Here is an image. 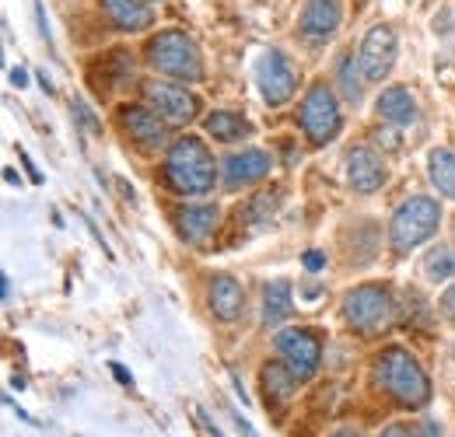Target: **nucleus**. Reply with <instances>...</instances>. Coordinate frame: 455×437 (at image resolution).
Segmentation results:
<instances>
[{
  "label": "nucleus",
  "mask_w": 455,
  "mask_h": 437,
  "mask_svg": "<svg viewBox=\"0 0 455 437\" xmlns=\"http://www.w3.org/2000/svg\"><path fill=\"white\" fill-rule=\"evenodd\" d=\"M165 179L182 196H207L218 182L214 155L200 137H179L165 155Z\"/></svg>",
  "instance_id": "1"
},
{
  "label": "nucleus",
  "mask_w": 455,
  "mask_h": 437,
  "mask_svg": "<svg viewBox=\"0 0 455 437\" xmlns=\"http://www.w3.org/2000/svg\"><path fill=\"white\" fill-rule=\"evenodd\" d=\"M375 375H379V382L386 385V392L396 399L399 406H406V409L427 406L431 382H427L424 368L417 364V357L410 350H403V346L382 350L379 361H375Z\"/></svg>",
  "instance_id": "2"
},
{
  "label": "nucleus",
  "mask_w": 455,
  "mask_h": 437,
  "mask_svg": "<svg viewBox=\"0 0 455 437\" xmlns=\"http://www.w3.org/2000/svg\"><path fill=\"white\" fill-rule=\"evenodd\" d=\"M148 63L158 70V74H169L175 81H200L204 77V56L200 46L193 43V36L169 28V32H158L151 43H148Z\"/></svg>",
  "instance_id": "3"
},
{
  "label": "nucleus",
  "mask_w": 455,
  "mask_h": 437,
  "mask_svg": "<svg viewBox=\"0 0 455 437\" xmlns=\"http://www.w3.org/2000/svg\"><path fill=\"white\" fill-rule=\"evenodd\" d=\"M438 220H442L438 200H431V196H410V200H403L396 207V214H393V220H389L393 252L406 256L410 249L424 245L438 231Z\"/></svg>",
  "instance_id": "4"
},
{
  "label": "nucleus",
  "mask_w": 455,
  "mask_h": 437,
  "mask_svg": "<svg viewBox=\"0 0 455 437\" xmlns=\"http://www.w3.org/2000/svg\"><path fill=\"white\" fill-rule=\"evenodd\" d=\"M298 123H301L305 137H308L315 147L330 144V140L340 133V126H343L340 102H337V91H333L326 81H319V84H312V88L305 91V99H301V106H298Z\"/></svg>",
  "instance_id": "5"
},
{
  "label": "nucleus",
  "mask_w": 455,
  "mask_h": 437,
  "mask_svg": "<svg viewBox=\"0 0 455 437\" xmlns=\"http://www.w3.org/2000/svg\"><path fill=\"white\" fill-rule=\"evenodd\" d=\"M393 315H396V301H393V294L386 287L364 283V287H354L343 298V319H347V326H354L357 332H364V336L389 329Z\"/></svg>",
  "instance_id": "6"
},
{
  "label": "nucleus",
  "mask_w": 455,
  "mask_h": 437,
  "mask_svg": "<svg viewBox=\"0 0 455 437\" xmlns=\"http://www.w3.org/2000/svg\"><path fill=\"white\" fill-rule=\"evenodd\" d=\"M277 354L284 357V364L294 371L298 382H308L319 375V361H323V343L312 329H284L277 332Z\"/></svg>",
  "instance_id": "7"
},
{
  "label": "nucleus",
  "mask_w": 455,
  "mask_h": 437,
  "mask_svg": "<svg viewBox=\"0 0 455 437\" xmlns=\"http://www.w3.org/2000/svg\"><path fill=\"white\" fill-rule=\"evenodd\" d=\"M252 74H256V84H259V95H263L267 106L277 109V106L291 102V95L298 88V74H294L291 60L281 50H267V53L256 60Z\"/></svg>",
  "instance_id": "8"
},
{
  "label": "nucleus",
  "mask_w": 455,
  "mask_h": 437,
  "mask_svg": "<svg viewBox=\"0 0 455 437\" xmlns=\"http://www.w3.org/2000/svg\"><path fill=\"white\" fill-rule=\"evenodd\" d=\"M396 56H399V39L393 25L368 28V36L361 43V53H357L361 70H364V81H371V84L386 81L393 74V67H396Z\"/></svg>",
  "instance_id": "9"
},
{
  "label": "nucleus",
  "mask_w": 455,
  "mask_h": 437,
  "mask_svg": "<svg viewBox=\"0 0 455 437\" xmlns=\"http://www.w3.org/2000/svg\"><path fill=\"white\" fill-rule=\"evenodd\" d=\"M144 99L155 106V112H158L165 123H175V126L193 123L196 112H200V99H196L189 88H182V84L148 81V84H144Z\"/></svg>",
  "instance_id": "10"
},
{
  "label": "nucleus",
  "mask_w": 455,
  "mask_h": 437,
  "mask_svg": "<svg viewBox=\"0 0 455 437\" xmlns=\"http://www.w3.org/2000/svg\"><path fill=\"white\" fill-rule=\"evenodd\" d=\"M340 18H343V0H305L298 28H301V36L308 43H326L340 28Z\"/></svg>",
  "instance_id": "11"
},
{
  "label": "nucleus",
  "mask_w": 455,
  "mask_h": 437,
  "mask_svg": "<svg viewBox=\"0 0 455 437\" xmlns=\"http://www.w3.org/2000/svg\"><path fill=\"white\" fill-rule=\"evenodd\" d=\"M270 155L267 151H259V147H245V151H238V155H231L221 168V179H225L228 189H242V186H256L259 179H267L270 175Z\"/></svg>",
  "instance_id": "12"
},
{
  "label": "nucleus",
  "mask_w": 455,
  "mask_h": 437,
  "mask_svg": "<svg viewBox=\"0 0 455 437\" xmlns=\"http://www.w3.org/2000/svg\"><path fill=\"white\" fill-rule=\"evenodd\" d=\"M119 123L123 130L144 144V147H162L165 144V119L155 109H144V106H123L119 109Z\"/></svg>",
  "instance_id": "13"
},
{
  "label": "nucleus",
  "mask_w": 455,
  "mask_h": 437,
  "mask_svg": "<svg viewBox=\"0 0 455 437\" xmlns=\"http://www.w3.org/2000/svg\"><path fill=\"white\" fill-rule=\"evenodd\" d=\"M347 182H350L357 193H375V189H382V182H386V164H382V158H379L375 151L354 147V151L347 155Z\"/></svg>",
  "instance_id": "14"
},
{
  "label": "nucleus",
  "mask_w": 455,
  "mask_h": 437,
  "mask_svg": "<svg viewBox=\"0 0 455 437\" xmlns=\"http://www.w3.org/2000/svg\"><path fill=\"white\" fill-rule=\"evenodd\" d=\"M99 7L119 32H140V28H151L155 21L148 0H99Z\"/></svg>",
  "instance_id": "15"
},
{
  "label": "nucleus",
  "mask_w": 455,
  "mask_h": 437,
  "mask_svg": "<svg viewBox=\"0 0 455 437\" xmlns=\"http://www.w3.org/2000/svg\"><path fill=\"white\" fill-rule=\"evenodd\" d=\"M242 308H245V290H242V283L228 274L214 276V280H211V312H214V319L235 322V319L242 315Z\"/></svg>",
  "instance_id": "16"
},
{
  "label": "nucleus",
  "mask_w": 455,
  "mask_h": 437,
  "mask_svg": "<svg viewBox=\"0 0 455 437\" xmlns=\"http://www.w3.org/2000/svg\"><path fill=\"white\" fill-rule=\"evenodd\" d=\"M175 227H179V234H182L189 245H200V242H207L211 231L218 227V207H207V203H200V207H182V211L175 214Z\"/></svg>",
  "instance_id": "17"
},
{
  "label": "nucleus",
  "mask_w": 455,
  "mask_h": 437,
  "mask_svg": "<svg viewBox=\"0 0 455 437\" xmlns=\"http://www.w3.org/2000/svg\"><path fill=\"white\" fill-rule=\"evenodd\" d=\"M375 109H379V115H382L386 123H393V126H410V123L417 119V102H413V95H410L403 84L386 88V91L379 95Z\"/></svg>",
  "instance_id": "18"
},
{
  "label": "nucleus",
  "mask_w": 455,
  "mask_h": 437,
  "mask_svg": "<svg viewBox=\"0 0 455 437\" xmlns=\"http://www.w3.org/2000/svg\"><path fill=\"white\" fill-rule=\"evenodd\" d=\"M259 378H263V388H267V402L284 406V402L294 399V392H298V378H294V371L287 364H267L259 371Z\"/></svg>",
  "instance_id": "19"
},
{
  "label": "nucleus",
  "mask_w": 455,
  "mask_h": 437,
  "mask_svg": "<svg viewBox=\"0 0 455 437\" xmlns=\"http://www.w3.org/2000/svg\"><path fill=\"white\" fill-rule=\"evenodd\" d=\"M204 126H207V133H211L214 140H221V144L242 140V137H249V130H252L238 112H228V109H214L204 119Z\"/></svg>",
  "instance_id": "20"
},
{
  "label": "nucleus",
  "mask_w": 455,
  "mask_h": 437,
  "mask_svg": "<svg viewBox=\"0 0 455 437\" xmlns=\"http://www.w3.org/2000/svg\"><path fill=\"white\" fill-rule=\"evenodd\" d=\"M291 315V283L287 280H270L263 287V322L281 326Z\"/></svg>",
  "instance_id": "21"
},
{
  "label": "nucleus",
  "mask_w": 455,
  "mask_h": 437,
  "mask_svg": "<svg viewBox=\"0 0 455 437\" xmlns=\"http://www.w3.org/2000/svg\"><path fill=\"white\" fill-rule=\"evenodd\" d=\"M427 175H431V182H435V189H438L442 196L455 200V151H449V147L431 151V158H427Z\"/></svg>",
  "instance_id": "22"
},
{
  "label": "nucleus",
  "mask_w": 455,
  "mask_h": 437,
  "mask_svg": "<svg viewBox=\"0 0 455 437\" xmlns=\"http://www.w3.org/2000/svg\"><path fill=\"white\" fill-rule=\"evenodd\" d=\"M361 60H354L350 53H343L340 67H337V77H340V91L350 106H361L364 99V84H361Z\"/></svg>",
  "instance_id": "23"
},
{
  "label": "nucleus",
  "mask_w": 455,
  "mask_h": 437,
  "mask_svg": "<svg viewBox=\"0 0 455 437\" xmlns=\"http://www.w3.org/2000/svg\"><path fill=\"white\" fill-rule=\"evenodd\" d=\"M424 274L431 276V280H449V276L455 274V259L445 249H435V252H427V259H424Z\"/></svg>",
  "instance_id": "24"
},
{
  "label": "nucleus",
  "mask_w": 455,
  "mask_h": 437,
  "mask_svg": "<svg viewBox=\"0 0 455 437\" xmlns=\"http://www.w3.org/2000/svg\"><path fill=\"white\" fill-rule=\"evenodd\" d=\"M438 308H442V315H445V319H452V322H455V283L449 287V290H445V294H442Z\"/></svg>",
  "instance_id": "25"
},
{
  "label": "nucleus",
  "mask_w": 455,
  "mask_h": 437,
  "mask_svg": "<svg viewBox=\"0 0 455 437\" xmlns=\"http://www.w3.org/2000/svg\"><path fill=\"white\" fill-rule=\"evenodd\" d=\"M323 266H326V256H323V252H308V256H305V270L315 274V270H323Z\"/></svg>",
  "instance_id": "26"
},
{
  "label": "nucleus",
  "mask_w": 455,
  "mask_h": 437,
  "mask_svg": "<svg viewBox=\"0 0 455 437\" xmlns=\"http://www.w3.org/2000/svg\"><path fill=\"white\" fill-rule=\"evenodd\" d=\"M231 420H235V427H238V434L242 437H259L256 431H252V424H249V420H242V413H231Z\"/></svg>",
  "instance_id": "27"
},
{
  "label": "nucleus",
  "mask_w": 455,
  "mask_h": 437,
  "mask_svg": "<svg viewBox=\"0 0 455 437\" xmlns=\"http://www.w3.org/2000/svg\"><path fill=\"white\" fill-rule=\"evenodd\" d=\"M196 417H200V424L207 427V434H211V437H225L221 431H218V424H214V420L207 417V409H196Z\"/></svg>",
  "instance_id": "28"
},
{
  "label": "nucleus",
  "mask_w": 455,
  "mask_h": 437,
  "mask_svg": "<svg viewBox=\"0 0 455 437\" xmlns=\"http://www.w3.org/2000/svg\"><path fill=\"white\" fill-rule=\"evenodd\" d=\"M379 437H413V431H410V427H403V424H393V427H386Z\"/></svg>",
  "instance_id": "29"
},
{
  "label": "nucleus",
  "mask_w": 455,
  "mask_h": 437,
  "mask_svg": "<svg viewBox=\"0 0 455 437\" xmlns=\"http://www.w3.org/2000/svg\"><path fill=\"white\" fill-rule=\"evenodd\" d=\"M11 84H14V88H25V84H28V74H25L21 67H14V70H11Z\"/></svg>",
  "instance_id": "30"
},
{
  "label": "nucleus",
  "mask_w": 455,
  "mask_h": 437,
  "mask_svg": "<svg viewBox=\"0 0 455 437\" xmlns=\"http://www.w3.org/2000/svg\"><path fill=\"white\" fill-rule=\"evenodd\" d=\"M413 437H442V427H438V424H424Z\"/></svg>",
  "instance_id": "31"
},
{
  "label": "nucleus",
  "mask_w": 455,
  "mask_h": 437,
  "mask_svg": "<svg viewBox=\"0 0 455 437\" xmlns=\"http://www.w3.org/2000/svg\"><path fill=\"white\" fill-rule=\"evenodd\" d=\"M231 382H235V392H238L242 406H249V395H245V388H242V382H238V375H235V371H231Z\"/></svg>",
  "instance_id": "32"
},
{
  "label": "nucleus",
  "mask_w": 455,
  "mask_h": 437,
  "mask_svg": "<svg viewBox=\"0 0 455 437\" xmlns=\"http://www.w3.org/2000/svg\"><path fill=\"white\" fill-rule=\"evenodd\" d=\"M113 375H116V378H119L123 385H133V378H130V375H126V371H123L119 364H113Z\"/></svg>",
  "instance_id": "33"
},
{
  "label": "nucleus",
  "mask_w": 455,
  "mask_h": 437,
  "mask_svg": "<svg viewBox=\"0 0 455 437\" xmlns=\"http://www.w3.org/2000/svg\"><path fill=\"white\" fill-rule=\"evenodd\" d=\"M330 437H361L357 431H350V427H343V431H337V434H330Z\"/></svg>",
  "instance_id": "34"
},
{
  "label": "nucleus",
  "mask_w": 455,
  "mask_h": 437,
  "mask_svg": "<svg viewBox=\"0 0 455 437\" xmlns=\"http://www.w3.org/2000/svg\"><path fill=\"white\" fill-rule=\"evenodd\" d=\"M148 4H151V0H148Z\"/></svg>",
  "instance_id": "35"
}]
</instances>
